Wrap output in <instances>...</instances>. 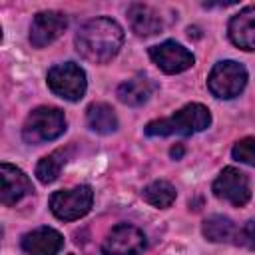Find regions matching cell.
Masks as SVG:
<instances>
[{
    "instance_id": "3957f363",
    "label": "cell",
    "mask_w": 255,
    "mask_h": 255,
    "mask_svg": "<svg viewBox=\"0 0 255 255\" xmlns=\"http://www.w3.org/2000/svg\"><path fill=\"white\" fill-rule=\"evenodd\" d=\"M66 131V116L60 108L40 106L32 110L22 126V139L30 145H40L60 137Z\"/></svg>"
},
{
    "instance_id": "d6986e66",
    "label": "cell",
    "mask_w": 255,
    "mask_h": 255,
    "mask_svg": "<svg viewBox=\"0 0 255 255\" xmlns=\"http://www.w3.org/2000/svg\"><path fill=\"white\" fill-rule=\"evenodd\" d=\"M175 187L169 183V181H163V179H157V181H151L149 185L143 187L141 191V197L143 201H147L149 205L157 207V209H165L169 207L173 201H175Z\"/></svg>"
},
{
    "instance_id": "2e32d148",
    "label": "cell",
    "mask_w": 255,
    "mask_h": 255,
    "mask_svg": "<svg viewBox=\"0 0 255 255\" xmlns=\"http://www.w3.org/2000/svg\"><path fill=\"white\" fill-rule=\"evenodd\" d=\"M86 122H88L92 131L102 133V135L114 133L118 129V116H116L114 108L110 104H106V102H96V104L88 106Z\"/></svg>"
},
{
    "instance_id": "7402d4cb",
    "label": "cell",
    "mask_w": 255,
    "mask_h": 255,
    "mask_svg": "<svg viewBox=\"0 0 255 255\" xmlns=\"http://www.w3.org/2000/svg\"><path fill=\"white\" fill-rule=\"evenodd\" d=\"M169 153H171V157H175V159H179V157L183 155V147H181V145H173Z\"/></svg>"
},
{
    "instance_id": "277c9868",
    "label": "cell",
    "mask_w": 255,
    "mask_h": 255,
    "mask_svg": "<svg viewBox=\"0 0 255 255\" xmlns=\"http://www.w3.org/2000/svg\"><path fill=\"white\" fill-rule=\"evenodd\" d=\"M247 84V70L243 64L235 60H223L217 62L207 78V88L215 98L231 100L243 92Z\"/></svg>"
},
{
    "instance_id": "44dd1931",
    "label": "cell",
    "mask_w": 255,
    "mask_h": 255,
    "mask_svg": "<svg viewBox=\"0 0 255 255\" xmlns=\"http://www.w3.org/2000/svg\"><path fill=\"white\" fill-rule=\"evenodd\" d=\"M235 245H241V247H247V249H255V221H247V223H243L239 227Z\"/></svg>"
},
{
    "instance_id": "ba28073f",
    "label": "cell",
    "mask_w": 255,
    "mask_h": 255,
    "mask_svg": "<svg viewBox=\"0 0 255 255\" xmlns=\"http://www.w3.org/2000/svg\"><path fill=\"white\" fill-rule=\"evenodd\" d=\"M145 247V235L139 227L129 223H120L112 227L102 243L104 255H137Z\"/></svg>"
},
{
    "instance_id": "5b68a950",
    "label": "cell",
    "mask_w": 255,
    "mask_h": 255,
    "mask_svg": "<svg viewBox=\"0 0 255 255\" xmlns=\"http://www.w3.org/2000/svg\"><path fill=\"white\" fill-rule=\"evenodd\" d=\"M48 88L58 96L64 98L68 102H78L84 98L86 94V72L74 64V62H64V64H56L48 70L46 76Z\"/></svg>"
},
{
    "instance_id": "52a82bcc",
    "label": "cell",
    "mask_w": 255,
    "mask_h": 255,
    "mask_svg": "<svg viewBox=\"0 0 255 255\" xmlns=\"http://www.w3.org/2000/svg\"><path fill=\"white\" fill-rule=\"evenodd\" d=\"M213 193H215V197H219L235 207H243L251 199L249 177L237 167H225L213 181Z\"/></svg>"
},
{
    "instance_id": "8992f818",
    "label": "cell",
    "mask_w": 255,
    "mask_h": 255,
    "mask_svg": "<svg viewBox=\"0 0 255 255\" xmlns=\"http://www.w3.org/2000/svg\"><path fill=\"white\" fill-rule=\"evenodd\" d=\"M94 191L90 185H78L72 189H60L50 197L52 213L62 221H74L84 217L92 209Z\"/></svg>"
},
{
    "instance_id": "4fadbf2b",
    "label": "cell",
    "mask_w": 255,
    "mask_h": 255,
    "mask_svg": "<svg viewBox=\"0 0 255 255\" xmlns=\"http://www.w3.org/2000/svg\"><path fill=\"white\" fill-rule=\"evenodd\" d=\"M229 40L241 50H255V6L239 10L229 20Z\"/></svg>"
},
{
    "instance_id": "e0dca14e",
    "label": "cell",
    "mask_w": 255,
    "mask_h": 255,
    "mask_svg": "<svg viewBox=\"0 0 255 255\" xmlns=\"http://www.w3.org/2000/svg\"><path fill=\"white\" fill-rule=\"evenodd\" d=\"M201 231L205 235V239L213 241V243H235L237 239V231L239 227L223 215H211L203 221Z\"/></svg>"
},
{
    "instance_id": "9a60e30c",
    "label": "cell",
    "mask_w": 255,
    "mask_h": 255,
    "mask_svg": "<svg viewBox=\"0 0 255 255\" xmlns=\"http://www.w3.org/2000/svg\"><path fill=\"white\" fill-rule=\"evenodd\" d=\"M153 90H155V86H153L151 80H147V78H143V76H135V78H131V80H128V82H124V84H120V88H118V98H120L122 104L135 108V106H143V104L151 98Z\"/></svg>"
},
{
    "instance_id": "ffe728a7",
    "label": "cell",
    "mask_w": 255,
    "mask_h": 255,
    "mask_svg": "<svg viewBox=\"0 0 255 255\" xmlns=\"http://www.w3.org/2000/svg\"><path fill=\"white\" fill-rule=\"evenodd\" d=\"M231 155H233V159L255 167V137H243V139H239L233 145Z\"/></svg>"
},
{
    "instance_id": "5bb4252c",
    "label": "cell",
    "mask_w": 255,
    "mask_h": 255,
    "mask_svg": "<svg viewBox=\"0 0 255 255\" xmlns=\"http://www.w3.org/2000/svg\"><path fill=\"white\" fill-rule=\"evenodd\" d=\"M128 20H129L131 30L141 38L155 36L163 28V20H161L159 12L155 8H151L147 4H139V2H135L128 8Z\"/></svg>"
},
{
    "instance_id": "ac0fdd59",
    "label": "cell",
    "mask_w": 255,
    "mask_h": 255,
    "mask_svg": "<svg viewBox=\"0 0 255 255\" xmlns=\"http://www.w3.org/2000/svg\"><path fill=\"white\" fill-rule=\"evenodd\" d=\"M70 153H72L70 147H60V149H54L52 153H48L46 157H42L36 165V177L40 179V183L48 185V183L56 181L62 167L68 163Z\"/></svg>"
},
{
    "instance_id": "9c48e42d",
    "label": "cell",
    "mask_w": 255,
    "mask_h": 255,
    "mask_svg": "<svg viewBox=\"0 0 255 255\" xmlns=\"http://www.w3.org/2000/svg\"><path fill=\"white\" fill-rule=\"evenodd\" d=\"M149 58H151L153 64H155L159 70H163L165 74H179V72H185V70L191 68L193 62H195L193 54H191L185 46H181V44H177V42H173V40H165V42H161V44H157V46H151V48H149Z\"/></svg>"
},
{
    "instance_id": "6da1fadb",
    "label": "cell",
    "mask_w": 255,
    "mask_h": 255,
    "mask_svg": "<svg viewBox=\"0 0 255 255\" xmlns=\"http://www.w3.org/2000/svg\"><path fill=\"white\" fill-rule=\"evenodd\" d=\"M74 42L78 54L84 60L92 64H106L120 52L124 44V30L116 20L108 16H100L88 20L78 30Z\"/></svg>"
},
{
    "instance_id": "8fae6325",
    "label": "cell",
    "mask_w": 255,
    "mask_h": 255,
    "mask_svg": "<svg viewBox=\"0 0 255 255\" xmlns=\"http://www.w3.org/2000/svg\"><path fill=\"white\" fill-rule=\"evenodd\" d=\"M0 201L4 205H16L20 199L30 195L34 191V185L30 177L16 165L12 163H2L0 165Z\"/></svg>"
},
{
    "instance_id": "7a4b0ae2",
    "label": "cell",
    "mask_w": 255,
    "mask_h": 255,
    "mask_svg": "<svg viewBox=\"0 0 255 255\" xmlns=\"http://www.w3.org/2000/svg\"><path fill=\"white\" fill-rule=\"evenodd\" d=\"M211 124V114L203 104H187L169 118L153 120L145 126V135L167 137V135H191L207 129Z\"/></svg>"
},
{
    "instance_id": "7c38bea8",
    "label": "cell",
    "mask_w": 255,
    "mask_h": 255,
    "mask_svg": "<svg viewBox=\"0 0 255 255\" xmlns=\"http://www.w3.org/2000/svg\"><path fill=\"white\" fill-rule=\"evenodd\" d=\"M20 245L28 255H56L64 247V237L52 227H38L28 231Z\"/></svg>"
},
{
    "instance_id": "30bf717a",
    "label": "cell",
    "mask_w": 255,
    "mask_h": 255,
    "mask_svg": "<svg viewBox=\"0 0 255 255\" xmlns=\"http://www.w3.org/2000/svg\"><path fill=\"white\" fill-rule=\"evenodd\" d=\"M68 28V16L56 10L38 12L30 24V44L34 48H44L52 44Z\"/></svg>"
}]
</instances>
